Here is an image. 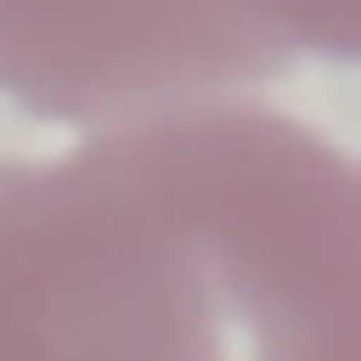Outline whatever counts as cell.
I'll return each mask as SVG.
<instances>
[{"mask_svg": "<svg viewBox=\"0 0 361 361\" xmlns=\"http://www.w3.org/2000/svg\"><path fill=\"white\" fill-rule=\"evenodd\" d=\"M353 164L301 121L164 112L0 164V361H353Z\"/></svg>", "mask_w": 361, "mask_h": 361, "instance_id": "cell-1", "label": "cell"}, {"mask_svg": "<svg viewBox=\"0 0 361 361\" xmlns=\"http://www.w3.org/2000/svg\"><path fill=\"white\" fill-rule=\"evenodd\" d=\"M361 0H0V95L43 121L207 104L293 61H353Z\"/></svg>", "mask_w": 361, "mask_h": 361, "instance_id": "cell-2", "label": "cell"}]
</instances>
